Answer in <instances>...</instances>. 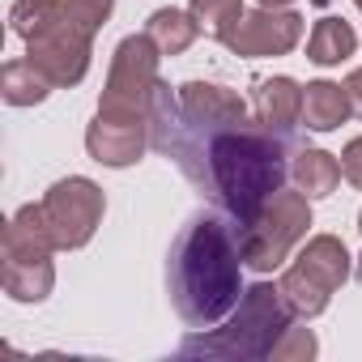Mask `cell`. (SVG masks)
Segmentation results:
<instances>
[{
  "mask_svg": "<svg viewBox=\"0 0 362 362\" xmlns=\"http://www.w3.org/2000/svg\"><path fill=\"white\" fill-rule=\"evenodd\" d=\"M303 13H294V9H252V13H243V22H239V30L226 39V47L235 52V56H247V60H269V56H286V52H294L298 47V39H303Z\"/></svg>",
  "mask_w": 362,
  "mask_h": 362,
  "instance_id": "obj_10",
  "label": "cell"
},
{
  "mask_svg": "<svg viewBox=\"0 0 362 362\" xmlns=\"http://www.w3.org/2000/svg\"><path fill=\"white\" fill-rule=\"evenodd\" d=\"M354 5H358V9H362V0H354Z\"/></svg>",
  "mask_w": 362,
  "mask_h": 362,
  "instance_id": "obj_28",
  "label": "cell"
},
{
  "mask_svg": "<svg viewBox=\"0 0 362 362\" xmlns=\"http://www.w3.org/2000/svg\"><path fill=\"white\" fill-rule=\"evenodd\" d=\"M290 303L281 298V286L256 281L239 294L235 311L222 328H201L184 341V354H209V358H273V345L290 328Z\"/></svg>",
  "mask_w": 362,
  "mask_h": 362,
  "instance_id": "obj_3",
  "label": "cell"
},
{
  "mask_svg": "<svg viewBox=\"0 0 362 362\" xmlns=\"http://www.w3.org/2000/svg\"><path fill=\"white\" fill-rule=\"evenodd\" d=\"M349 281V252L337 235H311L307 247L294 256V264L281 273V298L298 320L324 315L332 294Z\"/></svg>",
  "mask_w": 362,
  "mask_h": 362,
  "instance_id": "obj_5",
  "label": "cell"
},
{
  "mask_svg": "<svg viewBox=\"0 0 362 362\" xmlns=\"http://www.w3.org/2000/svg\"><path fill=\"white\" fill-rule=\"evenodd\" d=\"M256 5H264V9H290L294 0H256Z\"/></svg>",
  "mask_w": 362,
  "mask_h": 362,
  "instance_id": "obj_26",
  "label": "cell"
},
{
  "mask_svg": "<svg viewBox=\"0 0 362 362\" xmlns=\"http://www.w3.org/2000/svg\"><path fill=\"white\" fill-rule=\"evenodd\" d=\"M358 52V35L345 18H320L311 39H307V60L320 69H337Z\"/></svg>",
  "mask_w": 362,
  "mask_h": 362,
  "instance_id": "obj_17",
  "label": "cell"
},
{
  "mask_svg": "<svg viewBox=\"0 0 362 362\" xmlns=\"http://www.w3.org/2000/svg\"><path fill=\"white\" fill-rule=\"evenodd\" d=\"M349 94L337 81H307L303 86V124L311 132H332L349 119Z\"/></svg>",
  "mask_w": 362,
  "mask_h": 362,
  "instance_id": "obj_14",
  "label": "cell"
},
{
  "mask_svg": "<svg viewBox=\"0 0 362 362\" xmlns=\"http://www.w3.org/2000/svg\"><path fill=\"white\" fill-rule=\"evenodd\" d=\"M149 124L145 119H115V115H94V124L86 128V149L98 166L124 170L132 162H141L145 145H149Z\"/></svg>",
  "mask_w": 362,
  "mask_h": 362,
  "instance_id": "obj_11",
  "label": "cell"
},
{
  "mask_svg": "<svg viewBox=\"0 0 362 362\" xmlns=\"http://www.w3.org/2000/svg\"><path fill=\"white\" fill-rule=\"evenodd\" d=\"M90 43H94V35L73 26L64 13L52 30H43L39 39L26 43V56L52 86L69 90V86H81V77L90 73Z\"/></svg>",
  "mask_w": 362,
  "mask_h": 362,
  "instance_id": "obj_9",
  "label": "cell"
},
{
  "mask_svg": "<svg viewBox=\"0 0 362 362\" xmlns=\"http://www.w3.org/2000/svg\"><path fill=\"white\" fill-rule=\"evenodd\" d=\"M243 294V252L239 239L214 222L197 218L170 247V303L188 328H214L235 311Z\"/></svg>",
  "mask_w": 362,
  "mask_h": 362,
  "instance_id": "obj_1",
  "label": "cell"
},
{
  "mask_svg": "<svg viewBox=\"0 0 362 362\" xmlns=\"http://www.w3.org/2000/svg\"><path fill=\"white\" fill-rule=\"evenodd\" d=\"M56 86L30 64V56L22 60H9L5 69H0V98H5L9 107H39Z\"/></svg>",
  "mask_w": 362,
  "mask_h": 362,
  "instance_id": "obj_19",
  "label": "cell"
},
{
  "mask_svg": "<svg viewBox=\"0 0 362 362\" xmlns=\"http://www.w3.org/2000/svg\"><path fill=\"white\" fill-rule=\"evenodd\" d=\"M166 90V86H162ZM162 103L184 119V124H175V132H192V136H201L205 132V141L209 136H218V132H226V128H243V124H252V115H247V103L235 94V90H226V86H214V81H184L179 86V94H175V103L162 94ZM170 128L162 132V136H175ZM158 136V141H162Z\"/></svg>",
  "mask_w": 362,
  "mask_h": 362,
  "instance_id": "obj_8",
  "label": "cell"
},
{
  "mask_svg": "<svg viewBox=\"0 0 362 362\" xmlns=\"http://www.w3.org/2000/svg\"><path fill=\"white\" fill-rule=\"evenodd\" d=\"M158 60H162V52L153 47V39H149L145 30L119 39V47H115V56H111V69H107L103 98H98V115L149 119L153 98H158V90H162V81H158Z\"/></svg>",
  "mask_w": 362,
  "mask_h": 362,
  "instance_id": "obj_6",
  "label": "cell"
},
{
  "mask_svg": "<svg viewBox=\"0 0 362 362\" xmlns=\"http://www.w3.org/2000/svg\"><path fill=\"white\" fill-rule=\"evenodd\" d=\"M358 230H362V214H358Z\"/></svg>",
  "mask_w": 362,
  "mask_h": 362,
  "instance_id": "obj_27",
  "label": "cell"
},
{
  "mask_svg": "<svg viewBox=\"0 0 362 362\" xmlns=\"http://www.w3.org/2000/svg\"><path fill=\"white\" fill-rule=\"evenodd\" d=\"M307 226H311V197L303 192H290V188H277L264 209L239 226V252H243V264L256 269V273H273L290 260V252L307 239Z\"/></svg>",
  "mask_w": 362,
  "mask_h": 362,
  "instance_id": "obj_4",
  "label": "cell"
},
{
  "mask_svg": "<svg viewBox=\"0 0 362 362\" xmlns=\"http://www.w3.org/2000/svg\"><path fill=\"white\" fill-rule=\"evenodd\" d=\"M290 175H294V188H298L303 197L324 201V197L337 192V184H341L345 170H341V158H337V153H328V149H303V153L294 158Z\"/></svg>",
  "mask_w": 362,
  "mask_h": 362,
  "instance_id": "obj_16",
  "label": "cell"
},
{
  "mask_svg": "<svg viewBox=\"0 0 362 362\" xmlns=\"http://www.w3.org/2000/svg\"><path fill=\"white\" fill-rule=\"evenodd\" d=\"M145 35L153 39V47L162 56H184L197 43L201 26H197V18L188 9H153L149 22H145Z\"/></svg>",
  "mask_w": 362,
  "mask_h": 362,
  "instance_id": "obj_18",
  "label": "cell"
},
{
  "mask_svg": "<svg viewBox=\"0 0 362 362\" xmlns=\"http://www.w3.org/2000/svg\"><path fill=\"white\" fill-rule=\"evenodd\" d=\"M345 94H349V111L362 115V69H354V73L345 77Z\"/></svg>",
  "mask_w": 362,
  "mask_h": 362,
  "instance_id": "obj_25",
  "label": "cell"
},
{
  "mask_svg": "<svg viewBox=\"0 0 362 362\" xmlns=\"http://www.w3.org/2000/svg\"><path fill=\"white\" fill-rule=\"evenodd\" d=\"M0 286L13 303H43L56 286V269L52 256L43 260H5L0 264Z\"/></svg>",
  "mask_w": 362,
  "mask_h": 362,
  "instance_id": "obj_15",
  "label": "cell"
},
{
  "mask_svg": "<svg viewBox=\"0 0 362 362\" xmlns=\"http://www.w3.org/2000/svg\"><path fill=\"white\" fill-rule=\"evenodd\" d=\"M341 170H345V179L362 192V136H354L345 149H341Z\"/></svg>",
  "mask_w": 362,
  "mask_h": 362,
  "instance_id": "obj_24",
  "label": "cell"
},
{
  "mask_svg": "<svg viewBox=\"0 0 362 362\" xmlns=\"http://www.w3.org/2000/svg\"><path fill=\"white\" fill-rule=\"evenodd\" d=\"M201 162H205L201 179L239 226H247L264 209V201L286 179L281 145L260 124H243V128H226V132L209 136L201 149Z\"/></svg>",
  "mask_w": 362,
  "mask_h": 362,
  "instance_id": "obj_2",
  "label": "cell"
},
{
  "mask_svg": "<svg viewBox=\"0 0 362 362\" xmlns=\"http://www.w3.org/2000/svg\"><path fill=\"white\" fill-rule=\"evenodd\" d=\"M60 252L56 247V235L47 226V214H43V201L39 205H22L9 226H5V239H0V260H43Z\"/></svg>",
  "mask_w": 362,
  "mask_h": 362,
  "instance_id": "obj_12",
  "label": "cell"
},
{
  "mask_svg": "<svg viewBox=\"0 0 362 362\" xmlns=\"http://www.w3.org/2000/svg\"><path fill=\"white\" fill-rule=\"evenodd\" d=\"M315 332L311 328H286L281 332V341L273 345V362H307V358H315Z\"/></svg>",
  "mask_w": 362,
  "mask_h": 362,
  "instance_id": "obj_23",
  "label": "cell"
},
{
  "mask_svg": "<svg viewBox=\"0 0 362 362\" xmlns=\"http://www.w3.org/2000/svg\"><path fill=\"white\" fill-rule=\"evenodd\" d=\"M111 9H115V0H64L69 22H73V26H81L86 35H98V30L107 26Z\"/></svg>",
  "mask_w": 362,
  "mask_h": 362,
  "instance_id": "obj_22",
  "label": "cell"
},
{
  "mask_svg": "<svg viewBox=\"0 0 362 362\" xmlns=\"http://www.w3.org/2000/svg\"><path fill=\"white\" fill-rule=\"evenodd\" d=\"M64 18V0H18V5L9 9V26L22 43L39 39L43 30H52L56 22Z\"/></svg>",
  "mask_w": 362,
  "mask_h": 362,
  "instance_id": "obj_21",
  "label": "cell"
},
{
  "mask_svg": "<svg viewBox=\"0 0 362 362\" xmlns=\"http://www.w3.org/2000/svg\"><path fill=\"white\" fill-rule=\"evenodd\" d=\"M256 124L269 132H290L303 124V86L294 77H269L256 90Z\"/></svg>",
  "mask_w": 362,
  "mask_h": 362,
  "instance_id": "obj_13",
  "label": "cell"
},
{
  "mask_svg": "<svg viewBox=\"0 0 362 362\" xmlns=\"http://www.w3.org/2000/svg\"><path fill=\"white\" fill-rule=\"evenodd\" d=\"M43 214H47V226L56 235V247L60 252H77L86 247L98 226H103V214H107V197L94 179L86 175H69V179H56L43 197Z\"/></svg>",
  "mask_w": 362,
  "mask_h": 362,
  "instance_id": "obj_7",
  "label": "cell"
},
{
  "mask_svg": "<svg viewBox=\"0 0 362 362\" xmlns=\"http://www.w3.org/2000/svg\"><path fill=\"white\" fill-rule=\"evenodd\" d=\"M188 13L197 18L201 35L226 43V39L239 30V22H243V0H192Z\"/></svg>",
  "mask_w": 362,
  "mask_h": 362,
  "instance_id": "obj_20",
  "label": "cell"
}]
</instances>
